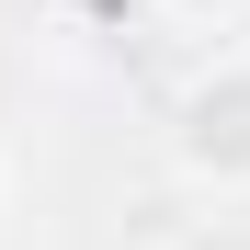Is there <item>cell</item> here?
<instances>
[{"instance_id": "2", "label": "cell", "mask_w": 250, "mask_h": 250, "mask_svg": "<svg viewBox=\"0 0 250 250\" xmlns=\"http://www.w3.org/2000/svg\"><path fill=\"white\" fill-rule=\"evenodd\" d=\"M159 12H171V23H193V34H228L250 0H159Z\"/></svg>"}, {"instance_id": "1", "label": "cell", "mask_w": 250, "mask_h": 250, "mask_svg": "<svg viewBox=\"0 0 250 250\" xmlns=\"http://www.w3.org/2000/svg\"><path fill=\"white\" fill-rule=\"evenodd\" d=\"M171 159L205 193H250V46H216L171 103Z\"/></svg>"}]
</instances>
